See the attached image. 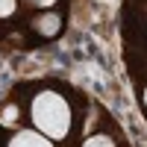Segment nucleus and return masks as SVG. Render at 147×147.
I'll return each mask as SVG.
<instances>
[{
    "mask_svg": "<svg viewBox=\"0 0 147 147\" xmlns=\"http://www.w3.org/2000/svg\"><path fill=\"white\" fill-rule=\"evenodd\" d=\"M32 121H35V127H38L44 136L65 138L68 127H71V112H68V106H65V100L59 94L44 91V94L35 97V103H32Z\"/></svg>",
    "mask_w": 147,
    "mask_h": 147,
    "instance_id": "obj_1",
    "label": "nucleus"
},
{
    "mask_svg": "<svg viewBox=\"0 0 147 147\" xmlns=\"http://www.w3.org/2000/svg\"><path fill=\"white\" fill-rule=\"evenodd\" d=\"M9 147H53V144L44 136H38V132H18Z\"/></svg>",
    "mask_w": 147,
    "mask_h": 147,
    "instance_id": "obj_2",
    "label": "nucleus"
},
{
    "mask_svg": "<svg viewBox=\"0 0 147 147\" xmlns=\"http://www.w3.org/2000/svg\"><path fill=\"white\" fill-rule=\"evenodd\" d=\"M35 30H38L41 35H53V32L59 30V18H56V15H44V18L35 21Z\"/></svg>",
    "mask_w": 147,
    "mask_h": 147,
    "instance_id": "obj_3",
    "label": "nucleus"
},
{
    "mask_svg": "<svg viewBox=\"0 0 147 147\" xmlns=\"http://www.w3.org/2000/svg\"><path fill=\"white\" fill-rule=\"evenodd\" d=\"M82 147H112V141H109L106 136H94V138H88Z\"/></svg>",
    "mask_w": 147,
    "mask_h": 147,
    "instance_id": "obj_4",
    "label": "nucleus"
},
{
    "mask_svg": "<svg viewBox=\"0 0 147 147\" xmlns=\"http://www.w3.org/2000/svg\"><path fill=\"white\" fill-rule=\"evenodd\" d=\"M12 9H15V0H0V18L12 15Z\"/></svg>",
    "mask_w": 147,
    "mask_h": 147,
    "instance_id": "obj_5",
    "label": "nucleus"
},
{
    "mask_svg": "<svg viewBox=\"0 0 147 147\" xmlns=\"http://www.w3.org/2000/svg\"><path fill=\"white\" fill-rule=\"evenodd\" d=\"M15 106H12V109H6V112H3V124H12V121H15Z\"/></svg>",
    "mask_w": 147,
    "mask_h": 147,
    "instance_id": "obj_6",
    "label": "nucleus"
},
{
    "mask_svg": "<svg viewBox=\"0 0 147 147\" xmlns=\"http://www.w3.org/2000/svg\"><path fill=\"white\" fill-rule=\"evenodd\" d=\"M38 6H50V3H56V0H35Z\"/></svg>",
    "mask_w": 147,
    "mask_h": 147,
    "instance_id": "obj_7",
    "label": "nucleus"
},
{
    "mask_svg": "<svg viewBox=\"0 0 147 147\" xmlns=\"http://www.w3.org/2000/svg\"><path fill=\"white\" fill-rule=\"evenodd\" d=\"M144 100H147V91H144Z\"/></svg>",
    "mask_w": 147,
    "mask_h": 147,
    "instance_id": "obj_8",
    "label": "nucleus"
}]
</instances>
